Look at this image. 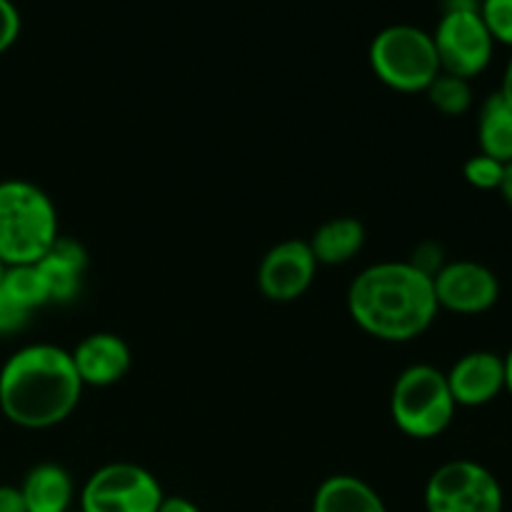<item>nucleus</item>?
Returning <instances> with one entry per match:
<instances>
[{"mask_svg":"<svg viewBox=\"0 0 512 512\" xmlns=\"http://www.w3.org/2000/svg\"><path fill=\"white\" fill-rule=\"evenodd\" d=\"M3 273H5V265L0 263V280H3Z\"/></svg>","mask_w":512,"mask_h":512,"instance_id":"c756f323","label":"nucleus"},{"mask_svg":"<svg viewBox=\"0 0 512 512\" xmlns=\"http://www.w3.org/2000/svg\"><path fill=\"white\" fill-rule=\"evenodd\" d=\"M308 245L318 265H345L363 250L365 225L350 215L330 218L315 230Z\"/></svg>","mask_w":512,"mask_h":512,"instance_id":"dca6fc26","label":"nucleus"},{"mask_svg":"<svg viewBox=\"0 0 512 512\" xmlns=\"http://www.w3.org/2000/svg\"><path fill=\"white\" fill-rule=\"evenodd\" d=\"M60 238L53 198L23 178L0 180V263L33 265Z\"/></svg>","mask_w":512,"mask_h":512,"instance_id":"7ed1b4c3","label":"nucleus"},{"mask_svg":"<svg viewBox=\"0 0 512 512\" xmlns=\"http://www.w3.org/2000/svg\"><path fill=\"white\" fill-rule=\"evenodd\" d=\"M453 393L443 370L433 365H410L395 378L390 393V418L395 428L413 440L440 438L455 418Z\"/></svg>","mask_w":512,"mask_h":512,"instance_id":"20e7f679","label":"nucleus"},{"mask_svg":"<svg viewBox=\"0 0 512 512\" xmlns=\"http://www.w3.org/2000/svg\"><path fill=\"white\" fill-rule=\"evenodd\" d=\"M0 512H28L20 488L15 485H0Z\"/></svg>","mask_w":512,"mask_h":512,"instance_id":"b1692460","label":"nucleus"},{"mask_svg":"<svg viewBox=\"0 0 512 512\" xmlns=\"http://www.w3.org/2000/svg\"><path fill=\"white\" fill-rule=\"evenodd\" d=\"M83 395L70 350L33 343L0 368V413L23 430H48L75 413Z\"/></svg>","mask_w":512,"mask_h":512,"instance_id":"f03ea898","label":"nucleus"},{"mask_svg":"<svg viewBox=\"0 0 512 512\" xmlns=\"http://www.w3.org/2000/svg\"><path fill=\"white\" fill-rule=\"evenodd\" d=\"M310 512H388V505L363 478L330 475L315 490Z\"/></svg>","mask_w":512,"mask_h":512,"instance_id":"2eb2a0df","label":"nucleus"},{"mask_svg":"<svg viewBox=\"0 0 512 512\" xmlns=\"http://www.w3.org/2000/svg\"><path fill=\"white\" fill-rule=\"evenodd\" d=\"M23 493L28 512H73L75 483L73 475L58 463H40L28 470L23 483L18 485Z\"/></svg>","mask_w":512,"mask_h":512,"instance_id":"4468645a","label":"nucleus"},{"mask_svg":"<svg viewBox=\"0 0 512 512\" xmlns=\"http://www.w3.org/2000/svg\"><path fill=\"white\" fill-rule=\"evenodd\" d=\"M480 15L495 43L512 48V0H480Z\"/></svg>","mask_w":512,"mask_h":512,"instance_id":"412c9836","label":"nucleus"},{"mask_svg":"<svg viewBox=\"0 0 512 512\" xmlns=\"http://www.w3.org/2000/svg\"><path fill=\"white\" fill-rule=\"evenodd\" d=\"M498 93L503 95V98L508 100V103L512 105V55H510L508 65H505V73H503V85H500V90H498Z\"/></svg>","mask_w":512,"mask_h":512,"instance_id":"cd10ccee","label":"nucleus"},{"mask_svg":"<svg viewBox=\"0 0 512 512\" xmlns=\"http://www.w3.org/2000/svg\"><path fill=\"white\" fill-rule=\"evenodd\" d=\"M158 512H203V510H200L193 500L183 498V495H165Z\"/></svg>","mask_w":512,"mask_h":512,"instance_id":"393cba45","label":"nucleus"},{"mask_svg":"<svg viewBox=\"0 0 512 512\" xmlns=\"http://www.w3.org/2000/svg\"><path fill=\"white\" fill-rule=\"evenodd\" d=\"M73 512H78V510H73Z\"/></svg>","mask_w":512,"mask_h":512,"instance_id":"7c9ffc66","label":"nucleus"},{"mask_svg":"<svg viewBox=\"0 0 512 512\" xmlns=\"http://www.w3.org/2000/svg\"><path fill=\"white\" fill-rule=\"evenodd\" d=\"M368 60L375 78L398 93H425L443 73L433 35L408 23L380 30L370 43Z\"/></svg>","mask_w":512,"mask_h":512,"instance_id":"39448f33","label":"nucleus"},{"mask_svg":"<svg viewBox=\"0 0 512 512\" xmlns=\"http://www.w3.org/2000/svg\"><path fill=\"white\" fill-rule=\"evenodd\" d=\"M478 145L483 155L512 163V105L500 93H493L480 105Z\"/></svg>","mask_w":512,"mask_h":512,"instance_id":"f3484780","label":"nucleus"},{"mask_svg":"<svg viewBox=\"0 0 512 512\" xmlns=\"http://www.w3.org/2000/svg\"><path fill=\"white\" fill-rule=\"evenodd\" d=\"M20 28H23V20L13 0H0V55L13 48L15 40L20 38Z\"/></svg>","mask_w":512,"mask_h":512,"instance_id":"5701e85b","label":"nucleus"},{"mask_svg":"<svg viewBox=\"0 0 512 512\" xmlns=\"http://www.w3.org/2000/svg\"><path fill=\"white\" fill-rule=\"evenodd\" d=\"M163 498V485L148 468L108 463L80 488L78 512H158Z\"/></svg>","mask_w":512,"mask_h":512,"instance_id":"0eeeda50","label":"nucleus"},{"mask_svg":"<svg viewBox=\"0 0 512 512\" xmlns=\"http://www.w3.org/2000/svg\"><path fill=\"white\" fill-rule=\"evenodd\" d=\"M503 363H505V390L512 395V348L503 355Z\"/></svg>","mask_w":512,"mask_h":512,"instance_id":"c85d7f7f","label":"nucleus"},{"mask_svg":"<svg viewBox=\"0 0 512 512\" xmlns=\"http://www.w3.org/2000/svg\"><path fill=\"white\" fill-rule=\"evenodd\" d=\"M448 10H480V0H443V13Z\"/></svg>","mask_w":512,"mask_h":512,"instance_id":"bb28decb","label":"nucleus"},{"mask_svg":"<svg viewBox=\"0 0 512 512\" xmlns=\"http://www.w3.org/2000/svg\"><path fill=\"white\" fill-rule=\"evenodd\" d=\"M345 303L353 323L383 343L420 338L440 313L433 278L410 260H383L360 270Z\"/></svg>","mask_w":512,"mask_h":512,"instance_id":"f257e3e1","label":"nucleus"},{"mask_svg":"<svg viewBox=\"0 0 512 512\" xmlns=\"http://www.w3.org/2000/svg\"><path fill=\"white\" fill-rule=\"evenodd\" d=\"M435 300L440 310L458 315H480L495 308L500 280L488 265L475 260H450L433 275Z\"/></svg>","mask_w":512,"mask_h":512,"instance_id":"1a4fd4ad","label":"nucleus"},{"mask_svg":"<svg viewBox=\"0 0 512 512\" xmlns=\"http://www.w3.org/2000/svg\"><path fill=\"white\" fill-rule=\"evenodd\" d=\"M498 193L503 195L505 203L512 208V163H505V173H503V180H500Z\"/></svg>","mask_w":512,"mask_h":512,"instance_id":"a878e982","label":"nucleus"},{"mask_svg":"<svg viewBox=\"0 0 512 512\" xmlns=\"http://www.w3.org/2000/svg\"><path fill=\"white\" fill-rule=\"evenodd\" d=\"M430 105H433L438 113L448 115V118H458V115L468 113L470 105H473V88H470V80L458 78V75L440 73L433 83L425 90Z\"/></svg>","mask_w":512,"mask_h":512,"instance_id":"6ab92c4d","label":"nucleus"},{"mask_svg":"<svg viewBox=\"0 0 512 512\" xmlns=\"http://www.w3.org/2000/svg\"><path fill=\"white\" fill-rule=\"evenodd\" d=\"M318 273V260L308 240L290 238L273 245L258 265V288L273 303L303 298Z\"/></svg>","mask_w":512,"mask_h":512,"instance_id":"9d476101","label":"nucleus"},{"mask_svg":"<svg viewBox=\"0 0 512 512\" xmlns=\"http://www.w3.org/2000/svg\"><path fill=\"white\" fill-rule=\"evenodd\" d=\"M30 310L23 308L8 290H3L0 285V338L5 335H15L28 325Z\"/></svg>","mask_w":512,"mask_h":512,"instance_id":"4be33fe9","label":"nucleus"},{"mask_svg":"<svg viewBox=\"0 0 512 512\" xmlns=\"http://www.w3.org/2000/svg\"><path fill=\"white\" fill-rule=\"evenodd\" d=\"M35 265L45 280L50 303H68L78 295L80 280H83L85 265H88V253L78 240L60 235L53 248Z\"/></svg>","mask_w":512,"mask_h":512,"instance_id":"ddd939ff","label":"nucleus"},{"mask_svg":"<svg viewBox=\"0 0 512 512\" xmlns=\"http://www.w3.org/2000/svg\"><path fill=\"white\" fill-rule=\"evenodd\" d=\"M425 512H503L505 493L500 480L475 460H450L425 483Z\"/></svg>","mask_w":512,"mask_h":512,"instance_id":"423d86ee","label":"nucleus"},{"mask_svg":"<svg viewBox=\"0 0 512 512\" xmlns=\"http://www.w3.org/2000/svg\"><path fill=\"white\" fill-rule=\"evenodd\" d=\"M503 173H505V163H500V160L490 158V155H483V153L473 155V158L465 160L463 165V178L478 190H498L500 180H503Z\"/></svg>","mask_w":512,"mask_h":512,"instance_id":"aec40b11","label":"nucleus"},{"mask_svg":"<svg viewBox=\"0 0 512 512\" xmlns=\"http://www.w3.org/2000/svg\"><path fill=\"white\" fill-rule=\"evenodd\" d=\"M430 35L443 73L473 80L493 60L495 40L480 10H448Z\"/></svg>","mask_w":512,"mask_h":512,"instance_id":"6e6552de","label":"nucleus"},{"mask_svg":"<svg viewBox=\"0 0 512 512\" xmlns=\"http://www.w3.org/2000/svg\"><path fill=\"white\" fill-rule=\"evenodd\" d=\"M83 388H110L128 375L133 365L130 345L120 335L100 330L90 333L70 350Z\"/></svg>","mask_w":512,"mask_h":512,"instance_id":"f8f14e48","label":"nucleus"},{"mask_svg":"<svg viewBox=\"0 0 512 512\" xmlns=\"http://www.w3.org/2000/svg\"><path fill=\"white\" fill-rule=\"evenodd\" d=\"M458 408H483L505 390L503 355L493 350H473L460 355L445 373Z\"/></svg>","mask_w":512,"mask_h":512,"instance_id":"9b49d317","label":"nucleus"},{"mask_svg":"<svg viewBox=\"0 0 512 512\" xmlns=\"http://www.w3.org/2000/svg\"><path fill=\"white\" fill-rule=\"evenodd\" d=\"M0 285H3V290H8L23 308H28L30 313L50 303L48 288H45V280L35 263L5 268Z\"/></svg>","mask_w":512,"mask_h":512,"instance_id":"a211bd4d","label":"nucleus"}]
</instances>
